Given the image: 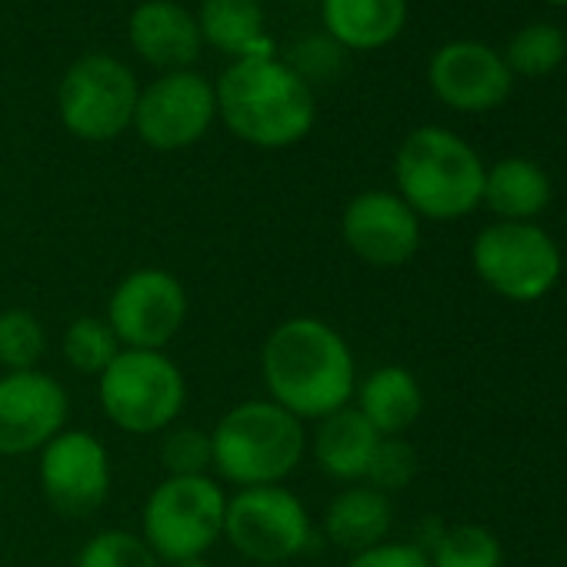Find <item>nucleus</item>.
Masks as SVG:
<instances>
[{"instance_id":"9d476101","label":"nucleus","mask_w":567,"mask_h":567,"mask_svg":"<svg viewBox=\"0 0 567 567\" xmlns=\"http://www.w3.org/2000/svg\"><path fill=\"white\" fill-rule=\"evenodd\" d=\"M187 311L190 301L181 277L164 267H137L117 280L104 321L117 334L121 348L164 351L181 334Z\"/></svg>"},{"instance_id":"423d86ee","label":"nucleus","mask_w":567,"mask_h":567,"mask_svg":"<svg viewBox=\"0 0 567 567\" xmlns=\"http://www.w3.org/2000/svg\"><path fill=\"white\" fill-rule=\"evenodd\" d=\"M104 417L127 434H164L184 411V371L164 351L124 348L97 378Z\"/></svg>"},{"instance_id":"f8f14e48","label":"nucleus","mask_w":567,"mask_h":567,"mask_svg":"<svg viewBox=\"0 0 567 567\" xmlns=\"http://www.w3.org/2000/svg\"><path fill=\"white\" fill-rule=\"evenodd\" d=\"M217 117L214 84L194 71H167L137 97L134 131L154 151L194 147Z\"/></svg>"},{"instance_id":"1a4fd4ad","label":"nucleus","mask_w":567,"mask_h":567,"mask_svg":"<svg viewBox=\"0 0 567 567\" xmlns=\"http://www.w3.org/2000/svg\"><path fill=\"white\" fill-rule=\"evenodd\" d=\"M137 78L127 64L111 54L78 58L58 87V117L78 141L104 144L121 137L134 124Z\"/></svg>"},{"instance_id":"c85d7f7f","label":"nucleus","mask_w":567,"mask_h":567,"mask_svg":"<svg viewBox=\"0 0 567 567\" xmlns=\"http://www.w3.org/2000/svg\"><path fill=\"white\" fill-rule=\"evenodd\" d=\"M417 467H421L417 451L404 437H381V444H378V451L371 457L364 484H371L374 491L391 497L394 491H404L417 477Z\"/></svg>"},{"instance_id":"ddd939ff","label":"nucleus","mask_w":567,"mask_h":567,"mask_svg":"<svg viewBox=\"0 0 567 567\" xmlns=\"http://www.w3.org/2000/svg\"><path fill=\"white\" fill-rule=\"evenodd\" d=\"M71 414L64 384L44 371L0 374V457H24L51 444Z\"/></svg>"},{"instance_id":"a211bd4d","label":"nucleus","mask_w":567,"mask_h":567,"mask_svg":"<svg viewBox=\"0 0 567 567\" xmlns=\"http://www.w3.org/2000/svg\"><path fill=\"white\" fill-rule=\"evenodd\" d=\"M354 398H358L354 408L381 437H404V431H411L424 414L421 381L414 378V371L401 364L374 368L354 388Z\"/></svg>"},{"instance_id":"412c9836","label":"nucleus","mask_w":567,"mask_h":567,"mask_svg":"<svg viewBox=\"0 0 567 567\" xmlns=\"http://www.w3.org/2000/svg\"><path fill=\"white\" fill-rule=\"evenodd\" d=\"M554 187L547 171L530 157H501L484 171L481 204L497 220H537L550 207Z\"/></svg>"},{"instance_id":"20e7f679","label":"nucleus","mask_w":567,"mask_h":567,"mask_svg":"<svg viewBox=\"0 0 567 567\" xmlns=\"http://www.w3.org/2000/svg\"><path fill=\"white\" fill-rule=\"evenodd\" d=\"M308 451L305 421L274 401H244L210 431V467L237 487L288 481Z\"/></svg>"},{"instance_id":"aec40b11","label":"nucleus","mask_w":567,"mask_h":567,"mask_svg":"<svg viewBox=\"0 0 567 567\" xmlns=\"http://www.w3.org/2000/svg\"><path fill=\"white\" fill-rule=\"evenodd\" d=\"M324 28L348 51H381L408 24V0H321Z\"/></svg>"},{"instance_id":"2eb2a0df","label":"nucleus","mask_w":567,"mask_h":567,"mask_svg":"<svg viewBox=\"0 0 567 567\" xmlns=\"http://www.w3.org/2000/svg\"><path fill=\"white\" fill-rule=\"evenodd\" d=\"M348 250L371 267H401L421 247V217L398 190H361L341 214Z\"/></svg>"},{"instance_id":"39448f33","label":"nucleus","mask_w":567,"mask_h":567,"mask_svg":"<svg viewBox=\"0 0 567 567\" xmlns=\"http://www.w3.org/2000/svg\"><path fill=\"white\" fill-rule=\"evenodd\" d=\"M471 267L487 291L511 305L544 301L564 274L557 240L537 220H494L471 244Z\"/></svg>"},{"instance_id":"0eeeda50","label":"nucleus","mask_w":567,"mask_h":567,"mask_svg":"<svg viewBox=\"0 0 567 567\" xmlns=\"http://www.w3.org/2000/svg\"><path fill=\"white\" fill-rule=\"evenodd\" d=\"M227 494L210 474L164 477L144 501L141 537L161 564L204 557L224 537Z\"/></svg>"},{"instance_id":"4468645a","label":"nucleus","mask_w":567,"mask_h":567,"mask_svg":"<svg viewBox=\"0 0 567 567\" xmlns=\"http://www.w3.org/2000/svg\"><path fill=\"white\" fill-rule=\"evenodd\" d=\"M434 97L461 114H487L501 107L514 87L504 58L484 41H451L434 51L427 64Z\"/></svg>"},{"instance_id":"bb28decb","label":"nucleus","mask_w":567,"mask_h":567,"mask_svg":"<svg viewBox=\"0 0 567 567\" xmlns=\"http://www.w3.org/2000/svg\"><path fill=\"white\" fill-rule=\"evenodd\" d=\"M74 567H161V557L151 544L124 527L97 530L74 557Z\"/></svg>"},{"instance_id":"dca6fc26","label":"nucleus","mask_w":567,"mask_h":567,"mask_svg":"<svg viewBox=\"0 0 567 567\" xmlns=\"http://www.w3.org/2000/svg\"><path fill=\"white\" fill-rule=\"evenodd\" d=\"M127 41L141 61L157 71H187L200 58L197 18L174 0H144L127 21Z\"/></svg>"},{"instance_id":"9b49d317","label":"nucleus","mask_w":567,"mask_h":567,"mask_svg":"<svg viewBox=\"0 0 567 567\" xmlns=\"http://www.w3.org/2000/svg\"><path fill=\"white\" fill-rule=\"evenodd\" d=\"M41 491L51 511L68 520H84L111 497V454L91 431H61L41 447Z\"/></svg>"},{"instance_id":"2f4dec72","label":"nucleus","mask_w":567,"mask_h":567,"mask_svg":"<svg viewBox=\"0 0 567 567\" xmlns=\"http://www.w3.org/2000/svg\"><path fill=\"white\" fill-rule=\"evenodd\" d=\"M544 4H550V8H567V0H544Z\"/></svg>"},{"instance_id":"f03ea898","label":"nucleus","mask_w":567,"mask_h":567,"mask_svg":"<svg viewBox=\"0 0 567 567\" xmlns=\"http://www.w3.org/2000/svg\"><path fill=\"white\" fill-rule=\"evenodd\" d=\"M214 94L224 127L260 151L301 144L318 121V101L308 78L274 54L234 61L220 74Z\"/></svg>"},{"instance_id":"a878e982","label":"nucleus","mask_w":567,"mask_h":567,"mask_svg":"<svg viewBox=\"0 0 567 567\" xmlns=\"http://www.w3.org/2000/svg\"><path fill=\"white\" fill-rule=\"evenodd\" d=\"M48 351V331L38 315L24 308L0 311V368L4 371H34Z\"/></svg>"},{"instance_id":"cd10ccee","label":"nucleus","mask_w":567,"mask_h":567,"mask_svg":"<svg viewBox=\"0 0 567 567\" xmlns=\"http://www.w3.org/2000/svg\"><path fill=\"white\" fill-rule=\"evenodd\" d=\"M161 464H164L167 477L207 474V467H210V431L194 427V424L167 427V434L161 441Z\"/></svg>"},{"instance_id":"f257e3e1","label":"nucleus","mask_w":567,"mask_h":567,"mask_svg":"<svg viewBox=\"0 0 567 567\" xmlns=\"http://www.w3.org/2000/svg\"><path fill=\"white\" fill-rule=\"evenodd\" d=\"M260 381L267 401L291 411L298 421H321L351 404L358 364L351 344L321 318L280 321L260 348Z\"/></svg>"},{"instance_id":"c756f323","label":"nucleus","mask_w":567,"mask_h":567,"mask_svg":"<svg viewBox=\"0 0 567 567\" xmlns=\"http://www.w3.org/2000/svg\"><path fill=\"white\" fill-rule=\"evenodd\" d=\"M348 567H431V557L421 544L408 540H384L371 550L351 554Z\"/></svg>"},{"instance_id":"393cba45","label":"nucleus","mask_w":567,"mask_h":567,"mask_svg":"<svg viewBox=\"0 0 567 567\" xmlns=\"http://www.w3.org/2000/svg\"><path fill=\"white\" fill-rule=\"evenodd\" d=\"M61 351H64V361L81 371V374H94L101 378L107 371V364L124 351L117 334L111 331V324L104 318H94V315H84V318H74L61 338Z\"/></svg>"},{"instance_id":"4be33fe9","label":"nucleus","mask_w":567,"mask_h":567,"mask_svg":"<svg viewBox=\"0 0 567 567\" xmlns=\"http://www.w3.org/2000/svg\"><path fill=\"white\" fill-rule=\"evenodd\" d=\"M197 18L200 41L230 58L270 54V38L264 34V11L257 0H204Z\"/></svg>"},{"instance_id":"7c9ffc66","label":"nucleus","mask_w":567,"mask_h":567,"mask_svg":"<svg viewBox=\"0 0 567 567\" xmlns=\"http://www.w3.org/2000/svg\"><path fill=\"white\" fill-rule=\"evenodd\" d=\"M171 567H210L207 557H187V560H174Z\"/></svg>"},{"instance_id":"b1692460","label":"nucleus","mask_w":567,"mask_h":567,"mask_svg":"<svg viewBox=\"0 0 567 567\" xmlns=\"http://www.w3.org/2000/svg\"><path fill=\"white\" fill-rule=\"evenodd\" d=\"M431 567H504V547L484 524L444 527L431 547H424Z\"/></svg>"},{"instance_id":"6e6552de","label":"nucleus","mask_w":567,"mask_h":567,"mask_svg":"<svg viewBox=\"0 0 567 567\" xmlns=\"http://www.w3.org/2000/svg\"><path fill=\"white\" fill-rule=\"evenodd\" d=\"M224 540L250 564H288L315 544L308 504L284 484L237 487L224 511Z\"/></svg>"},{"instance_id":"f3484780","label":"nucleus","mask_w":567,"mask_h":567,"mask_svg":"<svg viewBox=\"0 0 567 567\" xmlns=\"http://www.w3.org/2000/svg\"><path fill=\"white\" fill-rule=\"evenodd\" d=\"M378 444H381V434L351 404L321 417L311 437L318 467L341 484H364Z\"/></svg>"},{"instance_id":"5701e85b","label":"nucleus","mask_w":567,"mask_h":567,"mask_svg":"<svg viewBox=\"0 0 567 567\" xmlns=\"http://www.w3.org/2000/svg\"><path fill=\"white\" fill-rule=\"evenodd\" d=\"M514 78H547L567 58V34L557 24L534 21L511 34L507 51L501 54Z\"/></svg>"},{"instance_id":"6ab92c4d","label":"nucleus","mask_w":567,"mask_h":567,"mask_svg":"<svg viewBox=\"0 0 567 567\" xmlns=\"http://www.w3.org/2000/svg\"><path fill=\"white\" fill-rule=\"evenodd\" d=\"M391 527L394 504L371 484H348L341 494L331 497L324 511V537L348 554H361L384 544Z\"/></svg>"},{"instance_id":"7ed1b4c3","label":"nucleus","mask_w":567,"mask_h":567,"mask_svg":"<svg viewBox=\"0 0 567 567\" xmlns=\"http://www.w3.org/2000/svg\"><path fill=\"white\" fill-rule=\"evenodd\" d=\"M481 154L447 127L411 131L394 154L398 197L421 217L451 224L481 207L484 194Z\"/></svg>"},{"instance_id":"473e14b6","label":"nucleus","mask_w":567,"mask_h":567,"mask_svg":"<svg viewBox=\"0 0 567 567\" xmlns=\"http://www.w3.org/2000/svg\"><path fill=\"white\" fill-rule=\"evenodd\" d=\"M254 567H277V564H254Z\"/></svg>"}]
</instances>
